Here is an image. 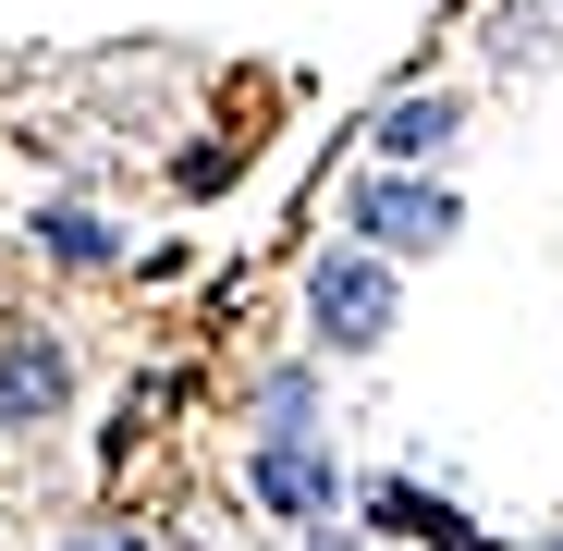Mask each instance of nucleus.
<instances>
[{
    "label": "nucleus",
    "mask_w": 563,
    "mask_h": 551,
    "mask_svg": "<svg viewBox=\"0 0 563 551\" xmlns=\"http://www.w3.org/2000/svg\"><path fill=\"white\" fill-rule=\"evenodd\" d=\"M355 221L380 233V245H441V233H453V197H441V184H367Z\"/></svg>",
    "instance_id": "f03ea898"
},
{
    "label": "nucleus",
    "mask_w": 563,
    "mask_h": 551,
    "mask_svg": "<svg viewBox=\"0 0 563 551\" xmlns=\"http://www.w3.org/2000/svg\"><path fill=\"white\" fill-rule=\"evenodd\" d=\"M441 135H453V111H441V99H429V111H393V123H380V147H393V159H417V147H441Z\"/></svg>",
    "instance_id": "39448f33"
},
{
    "label": "nucleus",
    "mask_w": 563,
    "mask_h": 551,
    "mask_svg": "<svg viewBox=\"0 0 563 551\" xmlns=\"http://www.w3.org/2000/svg\"><path fill=\"white\" fill-rule=\"evenodd\" d=\"M380 319H393V283H380L367 257L319 269V331H331V343H380Z\"/></svg>",
    "instance_id": "f257e3e1"
},
{
    "label": "nucleus",
    "mask_w": 563,
    "mask_h": 551,
    "mask_svg": "<svg viewBox=\"0 0 563 551\" xmlns=\"http://www.w3.org/2000/svg\"><path fill=\"white\" fill-rule=\"evenodd\" d=\"M49 393H62L49 355H0V417H25V405H49Z\"/></svg>",
    "instance_id": "20e7f679"
},
{
    "label": "nucleus",
    "mask_w": 563,
    "mask_h": 551,
    "mask_svg": "<svg viewBox=\"0 0 563 551\" xmlns=\"http://www.w3.org/2000/svg\"><path fill=\"white\" fill-rule=\"evenodd\" d=\"M257 503H269V515H331V453L269 441V453H257Z\"/></svg>",
    "instance_id": "7ed1b4c3"
}]
</instances>
